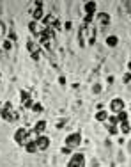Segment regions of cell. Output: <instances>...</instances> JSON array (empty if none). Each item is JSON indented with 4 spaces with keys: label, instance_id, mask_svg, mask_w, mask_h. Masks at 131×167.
Segmentation results:
<instances>
[{
    "label": "cell",
    "instance_id": "cell-1",
    "mask_svg": "<svg viewBox=\"0 0 131 167\" xmlns=\"http://www.w3.org/2000/svg\"><path fill=\"white\" fill-rule=\"evenodd\" d=\"M39 43L46 48V50H50L51 52V39H53V30H51L50 27H44V30L39 32Z\"/></svg>",
    "mask_w": 131,
    "mask_h": 167
},
{
    "label": "cell",
    "instance_id": "cell-2",
    "mask_svg": "<svg viewBox=\"0 0 131 167\" xmlns=\"http://www.w3.org/2000/svg\"><path fill=\"white\" fill-rule=\"evenodd\" d=\"M2 117L5 119V121H16L18 119V114L12 110V107H11V103H5L4 105V108H2Z\"/></svg>",
    "mask_w": 131,
    "mask_h": 167
},
{
    "label": "cell",
    "instance_id": "cell-3",
    "mask_svg": "<svg viewBox=\"0 0 131 167\" xmlns=\"http://www.w3.org/2000/svg\"><path fill=\"white\" fill-rule=\"evenodd\" d=\"M80 140H81L80 133H73V135H69L67 139H66V147L73 149V147H76L78 144H80Z\"/></svg>",
    "mask_w": 131,
    "mask_h": 167
},
{
    "label": "cell",
    "instance_id": "cell-4",
    "mask_svg": "<svg viewBox=\"0 0 131 167\" xmlns=\"http://www.w3.org/2000/svg\"><path fill=\"white\" fill-rule=\"evenodd\" d=\"M83 164H85L83 155L76 153V155H73V158H71V162L67 164V167H83Z\"/></svg>",
    "mask_w": 131,
    "mask_h": 167
},
{
    "label": "cell",
    "instance_id": "cell-5",
    "mask_svg": "<svg viewBox=\"0 0 131 167\" xmlns=\"http://www.w3.org/2000/svg\"><path fill=\"white\" fill-rule=\"evenodd\" d=\"M27 48H29V52H30V55H32V59H39V44L36 41H29L27 43Z\"/></svg>",
    "mask_w": 131,
    "mask_h": 167
},
{
    "label": "cell",
    "instance_id": "cell-6",
    "mask_svg": "<svg viewBox=\"0 0 131 167\" xmlns=\"http://www.w3.org/2000/svg\"><path fill=\"white\" fill-rule=\"evenodd\" d=\"M44 25L50 27V29H51V25H53V27H60V23H59V20H57V16H53V14H48V16L44 18Z\"/></svg>",
    "mask_w": 131,
    "mask_h": 167
},
{
    "label": "cell",
    "instance_id": "cell-7",
    "mask_svg": "<svg viewBox=\"0 0 131 167\" xmlns=\"http://www.w3.org/2000/svg\"><path fill=\"white\" fill-rule=\"evenodd\" d=\"M110 107H112V112H117V114H119L122 108H124V101H122L121 98H117V100H113V101H112Z\"/></svg>",
    "mask_w": 131,
    "mask_h": 167
},
{
    "label": "cell",
    "instance_id": "cell-8",
    "mask_svg": "<svg viewBox=\"0 0 131 167\" xmlns=\"http://www.w3.org/2000/svg\"><path fill=\"white\" fill-rule=\"evenodd\" d=\"M36 144H37V149H46V147L50 146V139L48 137H37Z\"/></svg>",
    "mask_w": 131,
    "mask_h": 167
},
{
    "label": "cell",
    "instance_id": "cell-9",
    "mask_svg": "<svg viewBox=\"0 0 131 167\" xmlns=\"http://www.w3.org/2000/svg\"><path fill=\"white\" fill-rule=\"evenodd\" d=\"M25 137H27V132H25L23 128H20V130L16 132V135H14V139H16V142H18L20 146H23V144H25Z\"/></svg>",
    "mask_w": 131,
    "mask_h": 167
},
{
    "label": "cell",
    "instance_id": "cell-10",
    "mask_svg": "<svg viewBox=\"0 0 131 167\" xmlns=\"http://www.w3.org/2000/svg\"><path fill=\"white\" fill-rule=\"evenodd\" d=\"M85 12H87V16H94V12H96V2H87L85 4Z\"/></svg>",
    "mask_w": 131,
    "mask_h": 167
},
{
    "label": "cell",
    "instance_id": "cell-11",
    "mask_svg": "<svg viewBox=\"0 0 131 167\" xmlns=\"http://www.w3.org/2000/svg\"><path fill=\"white\" fill-rule=\"evenodd\" d=\"M21 103H23V107H32V100L30 96H29V93H25V91H21Z\"/></svg>",
    "mask_w": 131,
    "mask_h": 167
},
{
    "label": "cell",
    "instance_id": "cell-12",
    "mask_svg": "<svg viewBox=\"0 0 131 167\" xmlns=\"http://www.w3.org/2000/svg\"><path fill=\"white\" fill-rule=\"evenodd\" d=\"M98 20H99L101 25L108 27V23H110V16H108V14H105V12H99V14H98Z\"/></svg>",
    "mask_w": 131,
    "mask_h": 167
},
{
    "label": "cell",
    "instance_id": "cell-13",
    "mask_svg": "<svg viewBox=\"0 0 131 167\" xmlns=\"http://www.w3.org/2000/svg\"><path fill=\"white\" fill-rule=\"evenodd\" d=\"M44 130H46V123H44V121H39L37 125L34 126V132H36V133H41V132H44Z\"/></svg>",
    "mask_w": 131,
    "mask_h": 167
},
{
    "label": "cell",
    "instance_id": "cell-14",
    "mask_svg": "<svg viewBox=\"0 0 131 167\" xmlns=\"http://www.w3.org/2000/svg\"><path fill=\"white\" fill-rule=\"evenodd\" d=\"M25 147H27V151H29V153H34V151H37V144H36V140H32V142H27V144H25Z\"/></svg>",
    "mask_w": 131,
    "mask_h": 167
},
{
    "label": "cell",
    "instance_id": "cell-15",
    "mask_svg": "<svg viewBox=\"0 0 131 167\" xmlns=\"http://www.w3.org/2000/svg\"><path fill=\"white\" fill-rule=\"evenodd\" d=\"M32 16H34V20H41L43 18V9L41 7H36V9L32 11Z\"/></svg>",
    "mask_w": 131,
    "mask_h": 167
},
{
    "label": "cell",
    "instance_id": "cell-16",
    "mask_svg": "<svg viewBox=\"0 0 131 167\" xmlns=\"http://www.w3.org/2000/svg\"><path fill=\"white\" fill-rule=\"evenodd\" d=\"M117 43H119L117 36H110V37H106V44H108V46H115Z\"/></svg>",
    "mask_w": 131,
    "mask_h": 167
},
{
    "label": "cell",
    "instance_id": "cell-17",
    "mask_svg": "<svg viewBox=\"0 0 131 167\" xmlns=\"http://www.w3.org/2000/svg\"><path fill=\"white\" fill-rule=\"evenodd\" d=\"M106 117H108V114H106L105 110H99V112L96 114V119H98V121H105Z\"/></svg>",
    "mask_w": 131,
    "mask_h": 167
},
{
    "label": "cell",
    "instance_id": "cell-18",
    "mask_svg": "<svg viewBox=\"0 0 131 167\" xmlns=\"http://www.w3.org/2000/svg\"><path fill=\"white\" fill-rule=\"evenodd\" d=\"M121 130H122V133H128V132L131 130V126L128 125V121H122L121 123Z\"/></svg>",
    "mask_w": 131,
    "mask_h": 167
},
{
    "label": "cell",
    "instance_id": "cell-19",
    "mask_svg": "<svg viewBox=\"0 0 131 167\" xmlns=\"http://www.w3.org/2000/svg\"><path fill=\"white\" fill-rule=\"evenodd\" d=\"M29 27H30V32H32V34H37V36H39V32H41V30L37 29V23H36V21H32Z\"/></svg>",
    "mask_w": 131,
    "mask_h": 167
},
{
    "label": "cell",
    "instance_id": "cell-20",
    "mask_svg": "<svg viewBox=\"0 0 131 167\" xmlns=\"http://www.w3.org/2000/svg\"><path fill=\"white\" fill-rule=\"evenodd\" d=\"M117 119H119V121H126V119H128V114H126V112H124V110H121V112H119V117H117Z\"/></svg>",
    "mask_w": 131,
    "mask_h": 167
},
{
    "label": "cell",
    "instance_id": "cell-21",
    "mask_svg": "<svg viewBox=\"0 0 131 167\" xmlns=\"http://www.w3.org/2000/svg\"><path fill=\"white\" fill-rule=\"evenodd\" d=\"M32 108H34V112H41V110H43L41 103H34V105H32Z\"/></svg>",
    "mask_w": 131,
    "mask_h": 167
},
{
    "label": "cell",
    "instance_id": "cell-22",
    "mask_svg": "<svg viewBox=\"0 0 131 167\" xmlns=\"http://www.w3.org/2000/svg\"><path fill=\"white\" fill-rule=\"evenodd\" d=\"M108 132H110L112 135H113V133H117V126H110V128H108Z\"/></svg>",
    "mask_w": 131,
    "mask_h": 167
},
{
    "label": "cell",
    "instance_id": "cell-23",
    "mask_svg": "<svg viewBox=\"0 0 131 167\" xmlns=\"http://www.w3.org/2000/svg\"><path fill=\"white\" fill-rule=\"evenodd\" d=\"M117 125V117H110V126H115Z\"/></svg>",
    "mask_w": 131,
    "mask_h": 167
},
{
    "label": "cell",
    "instance_id": "cell-24",
    "mask_svg": "<svg viewBox=\"0 0 131 167\" xmlns=\"http://www.w3.org/2000/svg\"><path fill=\"white\" fill-rule=\"evenodd\" d=\"M129 80H131V75H129V73L124 75V82H129Z\"/></svg>",
    "mask_w": 131,
    "mask_h": 167
}]
</instances>
